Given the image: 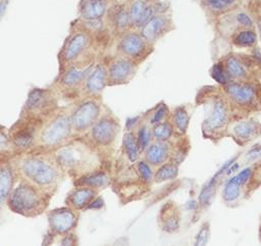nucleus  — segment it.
Returning <instances> with one entry per match:
<instances>
[{"instance_id":"24","label":"nucleus","mask_w":261,"mask_h":246,"mask_svg":"<svg viewBox=\"0 0 261 246\" xmlns=\"http://www.w3.org/2000/svg\"><path fill=\"white\" fill-rule=\"evenodd\" d=\"M180 209L173 201L166 202L159 210L158 224L163 232L174 233L178 231L180 228Z\"/></svg>"},{"instance_id":"29","label":"nucleus","mask_w":261,"mask_h":246,"mask_svg":"<svg viewBox=\"0 0 261 246\" xmlns=\"http://www.w3.org/2000/svg\"><path fill=\"white\" fill-rule=\"evenodd\" d=\"M121 151H122V155L124 156V158L127 160L128 163L136 162L137 160L140 159L142 155V151L140 149L134 130H125L122 137Z\"/></svg>"},{"instance_id":"39","label":"nucleus","mask_w":261,"mask_h":246,"mask_svg":"<svg viewBox=\"0 0 261 246\" xmlns=\"http://www.w3.org/2000/svg\"><path fill=\"white\" fill-rule=\"evenodd\" d=\"M231 161H233V160H230V161L226 162V163L217 171V174L206 184V186L203 188V190H202V192H201V194H200V197H199V199H200V204H201V205H205V204H207V203L209 202V200H210V198H211V196H212V194H213V192H214V189H215V187H216V183L218 182V179L220 178V176L222 175V173L230 165V162H231Z\"/></svg>"},{"instance_id":"20","label":"nucleus","mask_w":261,"mask_h":246,"mask_svg":"<svg viewBox=\"0 0 261 246\" xmlns=\"http://www.w3.org/2000/svg\"><path fill=\"white\" fill-rule=\"evenodd\" d=\"M119 0H80L77 17L85 20L104 19L109 9Z\"/></svg>"},{"instance_id":"30","label":"nucleus","mask_w":261,"mask_h":246,"mask_svg":"<svg viewBox=\"0 0 261 246\" xmlns=\"http://www.w3.org/2000/svg\"><path fill=\"white\" fill-rule=\"evenodd\" d=\"M191 114L189 108L185 105H179L171 109L170 121L174 128L175 134L179 136L187 135V131L190 126Z\"/></svg>"},{"instance_id":"2","label":"nucleus","mask_w":261,"mask_h":246,"mask_svg":"<svg viewBox=\"0 0 261 246\" xmlns=\"http://www.w3.org/2000/svg\"><path fill=\"white\" fill-rule=\"evenodd\" d=\"M51 153L73 181L103 167L102 154L84 136L74 137Z\"/></svg>"},{"instance_id":"25","label":"nucleus","mask_w":261,"mask_h":246,"mask_svg":"<svg viewBox=\"0 0 261 246\" xmlns=\"http://www.w3.org/2000/svg\"><path fill=\"white\" fill-rule=\"evenodd\" d=\"M18 177L9 159V157H1L0 164V200L1 204H6V200L16 184Z\"/></svg>"},{"instance_id":"5","label":"nucleus","mask_w":261,"mask_h":246,"mask_svg":"<svg viewBox=\"0 0 261 246\" xmlns=\"http://www.w3.org/2000/svg\"><path fill=\"white\" fill-rule=\"evenodd\" d=\"M154 183V167L144 158L129 163L123 167L121 173L115 179V188L117 195L122 199L132 201L141 198L150 190Z\"/></svg>"},{"instance_id":"31","label":"nucleus","mask_w":261,"mask_h":246,"mask_svg":"<svg viewBox=\"0 0 261 246\" xmlns=\"http://www.w3.org/2000/svg\"><path fill=\"white\" fill-rule=\"evenodd\" d=\"M232 45L239 48H249L257 44V34L254 29H240L230 35Z\"/></svg>"},{"instance_id":"37","label":"nucleus","mask_w":261,"mask_h":246,"mask_svg":"<svg viewBox=\"0 0 261 246\" xmlns=\"http://www.w3.org/2000/svg\"><path fill=\"white\" fill-rule=\"evenodd\" d=\"M223 65L228 77L231 79H242L246 76L245 66L237 55L227 56L223 61Z\"/></svg>"},{"instance_id":"16","label":"nucleus","mask_w":261,"mask_h":246,"mask_svg":"<svg viewBox=\"0 0 261 246\" xmlns=\"http://www.w3.org/2000/svg\"><path fill=\"white\" fill-rule=\"evenodd\" d=\"M216 27L221 34L229 33L230 35L240 29H254L255 21L251 8L245 9L243 5L215 20Z\"/></svg>"},{"instance_id":"38","label":"nucleus","mask_w":261,"mask_h":246,"mask_svg":"<svg viewBox=\"0 0 261 246\" xmlns=\"http://www.w3.org/2000/svg\"><path fill=\"white\" fill-rule=\"evenodd\" d=\"M258 129V124L255 121H241L233 126L232 133L234 137L239 140H249L252 138L256 133Z\"/></svg>"},{"instance_id":"3","label":"nucleus","mask_w":261,"mask_h":246,"mask_svg":"<svg viewBox=\"0 0 261 246\" xmlns=\"http://www.w3.org/2000/svg\"><path fill=\"white\" fill-rule=\"evenodd\" d=\"M98 48L95 36L76 20L72 21L57 56L59 71L72 64L97 60Z\"/></svg>"},{"instance_id":"21","label":"nucleus","mask_w":261,"mask_h":246,"mask_svg":"<svg viewBox=\"0 0 261 246\" xmlns=\"http://www.w3.org/2000/svg\"><path fill=\"white\" fill-rule=\"evenodd\" d=\"M173 141H152L144 150L142 158L149 162L154 168L169 161L172 156Z\"/></svg>"},{"instance_id":"28","label":"nucleus","mask_w":261,"mask_h":246,"mask_svg":"<svg viewBox=\"0 0 261 246\" xmlns=\"http://www.w3.org/2000/svg\"><path fill=\"white\" fill-rule=\"evenodd\" d=\"M252 169L248 167L226 182L222 191V197L224 201L232 202L240 196V188L250 179Z\"/></svg>"},{"instance_id":"12","label":"nucleus","mask_w":261,"mask_h":246,"mask_svg":"<svg viewBox=\"0 0 261 246\" xmlns=\"http://www.w3.org/2000/svg\"><path fill=\"white\" fill-rule=\"evenodd\" d=\"M97 61L98 59L90 62L76 63L60 70L52 86L53 89L63 96L76 95L79 98L80 90Z\"/></svg>"},{"instance_id":"1","label":"nucleus","mask_w":261,"mask_h":246,"mask_svg":"<svg viewBox=\"0 0 261 246\" xmlns=\"http://www.w3.org/2000/svg\"><path fill=\"white\" fill-rule=\"evenodd\" d=\"M18 179L38 187L51 197L58 191L65 173L50 151L32 150L9 157Z\"/></svg>"},{"instance_id":"45","label":"nucleus","mask_w":261,"mask_h":246,"mask_svg":"<svg viewBox=\"0 0 261 246\" xmlns=\"http://www.w3.org/2000/svg\"><path fill=\"white\" fill-rule=\"evenodd\" d=\"M256 27H257V32H258L259 38L261 40V14L256 17Z\"/></svg>"},{"instance_id":"42","label":"nucleus","mask_w":261,"mask_h":246,"mask_svg":"<svg viewBox=\"0 0 261 246\" xmlns=\"http://www.w3.org/2000/svg\"><path fill=\"white\" fill-rule=\"evenodd\" d=\"M61 240L58 242L60 245H76L77 244V239L76 236L73 233L60 236Z\"/></svg>"},{"instance_id":"14","label":"nucleus","mask_w":261,"mask_h":246,"mask_svg":"<svg viewBox=\"0 0 261 246\" xmlns=\"http://www.w3.org/2000/svg\"><path fill=\"white\" fill-rule=\"evenodd\" d=\"M79 219L80 211L66 205L50 210L47 214L49 235L60 237L73 233Z\"/></svg>"},{"instance_id":"13","label":"nucleus","mask_w":261,"mask_h":246,"mask_svg":"<svg viewBox=\"0 0 261 246\" xmlns=\"http://www.w3.org/2000/svg\"><path fill=\"white\" fill-rule=\"evenodd\" d=\"M104 61L107 68V86L128 84L139 68V64L135 61L115 53L105 58Z\"/></svg>"},{"instance_id":"35","label":"nucleus","mask_w":261,"mask_h":246,"mask_svg":"<svg viewBox=\"0 0 261 246\" xmlns=\"http://www.w3.org/2000/svg\"><path fill=\"white\" fill-rule=\"evenodd\" d=\"M134 132H135L137 141L139 143L140 149H141L142 154H143L144 150L153 141V139H152V127L144 119V116H142V120L134 129Z\"/></svg>"},{"instance_id":"9","label":"nucleus","mask_w":261,"mask_h":246,"mask_svg":"<svg viewBox=\"0 0 261 246\" xmlns=\"http://www.w3.org/2000/svg\"><path fill=\"white\" fill-rule=\"evenodd\" d=\"M58 108V93L53 88H33L24 101L20 117L44 120Z\"/></svg>"},{"instance_id":"18","label":"nucleus","mask_w":261,"mask_h":246,"mask_svg":"<svg viewBox=\"0 0 261 246\" xmlns=\"http://www.w3.org/2000/svg\"><path fill=\"white\" fill-rule=\"evenodd\" d=\"M104 20L113 39L132 30L133 24L128 12L127 2L118 1L116 4H114L107 12Z\"/></svg>"},{"instance_id":"10","label":"nucleus","mask_w":261,"mask_h":246,"mask_svg":"<svg viewBox=\"0 0 261 246\" xmlns=\"http://www.w3.org/2000/svg\"><path fill=\"white\" fill-rule=\"evenodd\" d=\"M114 53L122 55L139 65L153 53L155 45L146 40L139 30L132 29L113 39Z\"/></svg>"},{"instance_id":"41","label":"nucleus","mask_w":261,"mask_h":246,"mask_svg":"<svg viewBox=\"0 0 261 246\" xmlns=\"http://www.w3.org/2000/svg\"><path fill=\"white\" fill-rule=\"evenodd\" d=\"M210 237V226L209 223H204L200 228L195 238V245H206Z\"/></svg>"},{"instance_id":"4","label":"nucleus","mask_w":261,"mask_h":246,"mask_svg":"<svg viewBox=\"0 0 261 246\" xmlns=\"http://www.w3.org/2000/svg\"><path fill=\"white\" fill-rule=\"evenodd\" d=\"M74 137L69 107H59L42 122L35 150L51 152Z\"/></svg>"},{"instance_id":"6","label":"nucleus","mask_w":261,"mask_h":246,"mask_svg":"<svg viewBox=\"0 0 261 246\" xmlns=\"http://www.w3.org/2000/svg\"><path fill=\"white\" fill-rule=\"evenodd\" d=\"M50 199L51 196L38 187L18 179L6 200V205L16 214L36 217L47 210Z\"/></svg>"},{"instance_id":"26","label":"nucleus","mask_w":261,"mask_h":246,"mask_svg":"<svg viewBox=\"0 0 261 246\" xmlns=\"http://www.w3.org/2000/svg\"><path fill=\"white\" fill-rule=\"evenodd\" d=\"M223 86L228 99L239 105H249L255 99V89L250 85L228 82Z\"/></svg>"},{"instance_id":"7","label":"nucleus","mask_w":261,"mask_h":246,"mask_svg":"<svg viewBox=\"0 0 261 246\" xmlns=\"http://www.w3.org/2000/svg\"><path fill=\"white\" fill-rule=\"evenodd\" d=\"M120 129L121 127L117 116L105 107L101 116L84 137L104 156L105 153H110L113 150Z\"/></svg>"},{"instance_id":"15","label":"nucleus","mask_w":261,"mask_h":246,"mask_svg":"<svg viewBox=\"0 0 261 246\" xmlns=\"http://www.w3.org/2000/svg\"><path fill=\"white\" fill-rule=\"evenodd\" d=\"M229 117L228 106L222 97L216 96L209 102V111L203 121L202 131L207 137H212L223 130Z\"/></svg>"},{"instance_id":"22","label":"nucleus","mask_w":261,"mask_h":246,"mask_svg":"<svg viewBox=\"0 0 261 246\" xmlns=\"http://www.w3.org/2000/svg\"><path fill=\"white\" fill-rule=\"evenodd\" d=\"M208 18L216 20L220 16L241 7L243 0H195Z\"/></svg>"},{"instance_id":"27","label":"nucleus","mask_w":261,"mask_h":246,"mask_svg":"<svg viewBox=\"0 0 261 246\" xmlns=\"http://www.w3.org/2000/svg\"><path fill=\"white\" fill-rule=\"evenodd\" d=\"M112 184L111 175L101 168L73 181V186H84L100 192Z\"/></svg>"},{"instance_id":"44","label":"nucleus","mask_w":261,"mask_h":246,"mask_svg":"<svg viewBox=\"0 0 261 246\" xmlns=\"http://www.w3.org/2000/svg\"><path fill=\"white\" fill-rule=\"evenodd\" d=\"M9 4V0H0V15L1 17H3L7 7Z\"/></svg>"},{"instance_id":"17","label":"nucleus","mask_w":261,"mask_h":246,"mask_svg":"<svg viewBox=\"0 0 261 246\" xmlns=\"http://www.w3.org/2000/svg\"><path fill=\"white\" fill-rule=\"evenodd\" d=\"M175 30V24L170 12L160 13L153 16L139 31L148 42L155 45L167 34Z\"/></svg>"},{"instance_id":"40","label":"nucleus","mask_w":261,"mask_h":246,"mask_svg":"<svg viewBox=\"0 0 261 246\" xmlns=\"http://www.w3.org/2000/svg\"><path fill=\"white\" fill-rule=\"evenodd\" d=\"M211 77L219 84L225 85L229 82V77L225 70L223 62L215 63L211 68Z\"/></svg>"},{"instance_id":"19","label":"nucleus","mask_w":261,"mask_h":246,"mask_svg":"<svg viewBox=\"0 0 261 246\" xmlns=\"http://www.w3.org/2000/svg\"><path fill=\"white\" fill-rule=\"evenodd\" d=\"M107 86V68L104 59L96 62L95 66L85 80L80 93L81 97H101Z\"/></svg>"},{"instance_id":"11","label":"nucleus","mask_w":261,"mask_h":246,"mask_svg":"<svg viewBox=\"0 0 261 246\" xmlns=\"http://www.w3.org/2000/svg\"><path fill=\"white\" fill-rule=\"evenodd\" d=\"M43 121L44 120L19 116L18 120L9 130H7L11 156L17 153L35 150L39 129Z\"/></svg>"},{"instance_id":"36","label":"nucleus","mask_w":261,"mask_h":246,"mask_svg":"<svg viewBox=\"0 0 261 246\" xmlns=\"http://www.w3.org/2000/svg\"><path fill=\"white\" fill-rule=\"evenodd\" d=\"M176 136H177V139L175 142L173 141L172 156L170 160L179 165L189 154L190 142H189V138H187V135L185 136L176 135Z\"/></svg>"},{"instance_id":"23","label":"nucleus","mask_w":261,"mask_h":246,"mask_svg":"<svg viewBox=\"0 0 261 246\" xmlns=\"http://www.w3.org/2000/svg\"><path fill=\"white\" fill-rule=\"evenodd\" d=\"M97 191L84 187V186H74L66 195L64 199V204L69 206L77 211L88 209L93 200L98 197Z\"/></svg>"},{"instance_id":"32","label":"nucleus","mask_w":261,"mask_h":246,"mask_svg":"<svg viewBox=\"0 0 261 246\" xmlns=\"http://www.w3.org/2000/svg\"><path fill=\"white\" fill-rule=\"evenodd\" d=\"M178 164L169 160L158 167L155 168L154 170V183L155 184H160L163 182L171 181L177 178L178 176Z\"/></svg>"},{"instance_id":"8","label":"nucleus","mask_w":261,"mask_h":246,"mask_svg":"<svg viewBox=\"0 0 261 246\" xmlns=\"http://www.w3.org/2000/svg\"><path fill=\"white\" fill-rule=\"evenodd\" d=\"M72 128L76 136L86 135L103 113L101 97H81L69 107Z\"/></svg>"},{"instance_id":"34","label":"nucleus","mask_w":261,"mask_h":246,"mask_svg":"<svg viewBox=\"0 0 261 246\" xmlns=\"http://www.w3.org/2000/svg\"><path fill=\"white\" fill-rule=\"evenodd\" d=\"M175 135L176 134L170 119L152 126L153 141H170L175 137Z\"/></svg>"},{"instance_id":"46","label":"nucleus","mask_w":261,"mask_h":246,"mask_svg":"<svg viewBox=\"0 0 261 246\" xmlns=\"http://www.w3.org/2000/svg\"><path fill=\"white\" fill-rule=\"evenodd\" d=\"M124 1H129V0H124Z\"/></svg>"},{"instance_id":"33","label":"nucleus","mask_w":261,"mask_h":246,"mask_svg":"<svg viewBox=\"0 0 261 246\" xmlns=\"http://www.w3.org/2000/svg\"><path fill=\"white\" fill-rule=\"evenodd\" d=\"M170 114L171 110L169 109V107L164 102H160L143 116L144 119L152 127L161 121L170 119Z\"/></svg>"},{"instance_id":"43","label":"nucleus","mask_w":261,"mask_h":246,"mask_svg":"<svg viewBox=\"0 0 261 246\" xmlns=\"http://www.w3.org/2000/svg\"><path fill=\"white\" fill-rule=\"evenodd\" d=\"M259 155H261V145H255L247 153V159L248 160H253V159L257 158Z\"/></svg>"}]
</instances>
